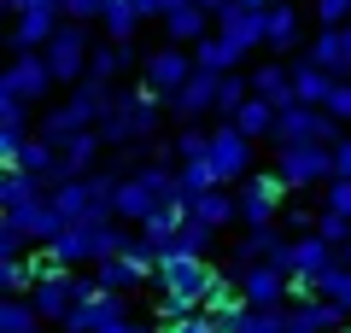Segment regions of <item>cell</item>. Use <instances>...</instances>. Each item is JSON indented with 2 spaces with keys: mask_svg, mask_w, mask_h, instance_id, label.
<instances>
[{
  "mask_svg": "<svg viewBox=\"0 0 351 333\" xmlns=\"http://www.w3.org/2000/svg\"><path fill=\"white\" fill-rule=\"evenodd\" d=\"M158 135V94L152 88H129L112 99V111L100 117V140L106 147H141Z\"/></svg>",
  "mask_w": 351,
  "mask_h": 333,
  "instance_id": "cell-1",
  "label": "cell"
},
{
  "mask_svg": "<svg viewBox=\"0 0 351 333\" xmlns=\"http://www.w3.org/2000/svg\"><path fill=\"white\" fill-rule=\"evenodd\" d=\"M176 199V170L170 164H147V170L123 175V187H117V222H147L152 210H164Z\"/></svg>",
  "mask_w": 351,
  "mask_h": 333,
  "instance_id": "cell-2",
  "label": "cell"
},
{
  "mask_svg": "<svg viewBox=\"0 0 351 333\" xmlns=\"http://www.w3.org/2000/svg\"><path fill=\"white\" fill-rule=\"evenodd\" d=\"M276 147H339L346 140V123L339 117H328L322 106H293L276 117Z\"/></svg>",
  "mask_w": 351,
  "mask_h": 333,
  "instance_id": "cell-3",
  "label": "cell"
},
{
  "mask_svg": "<svg viewBox=\"0 0 351 333\" xmlns=\"http://www.w3.org/2000/svg\"><path fill=\"white\" fill-rule=\"evenodd\" d=\"M287 193H293V187L281 182L276 170H252L246 182L234 187L240 222H246V228H276V217H281V205H287Z\"/></svg>",
  "mask_w": 351,
  "mask_h": 333,
  "instance_id": "cell-4",
  "label": "cell"
},
{
  "mask_svg": "<svg viewBox=\"0 0 351 333\" xmlns=\"http://www.w3.org/2000/svg\"><path fill=\"white\" fill-rule=\"evenodd\" d=\"M217 281H223V275H217L205 258H193V251H164V258H158V286H164V293L193 298L199 310H205V298L217 293Z\"/></svg>",
  "mask_w": 351,
  "mask_h": 333,
  "instance_id": "cell-5",
  "label": "cell"
},
{
  "mask_svg": "<svg viewBox=\"0 0 351 333\" xmlns=\"http://www.w3.org/2000/svg\"><path fill=\"white\" fill-rule=\"evenodd\" d=\"M269 6H276V0H228L223 12H217V36L246 59V53L263 47V36H269Z\"/></svg>",
  "mask_w": 351,
  "mask_h": 333,
  "instance_id": "cell-6",
  "label": "cell"
},
{
  "mask_svg": "<svg viewBox=\"0 0 351 333\" xmlns=\"http://www.w3.org/2000/svg\"><path fill=\"white\" fill-rule=\"evenodd\" d=\"M41 59H47L53 82H82V76H88V59H94L88 24H71V18H64V24H59V36H53L47 47H41Z\"/></svg>",
  "mask_w": 351,
  "mask_h": 333,
  "instance_id": "cell-7",
  "label": "cell"
},
{
  "mask_svg": "<svg viewBox=\"0 0 351 333\" xmlns=\"http://www.w3.org/2000/svg\"><path fill=\"white\" fill-rule=\"evenodd\" d=\"M276 175L287 187H316L334 182V147H276Z\"/></svg>",
  "mask_w": 351,
  "mask_h": 333,
  "instance_id": "cell-8",
  "label": "cell"
},
{
  "mask_svg": "<svg viewBox=\"0 0 351 333\" xmlns=\"http://www.w3.org/2000/svg\"><path fill=\"white\" fill-rule=\"evenodd\" d=\"M152 275H158V251H152L147 240H135V246H129L123 258H106V263H94V281H100L106 293H129V286L152 281Z\"/></svg>",
  "mask_w": 351,
  "mask_h": 333,
  "instance_id": "cell-9",
  "label": "cell"
},
{
  "mask_svg": "<svg viewBox=\"0 0 351 333\" xmlns=\"http://www.w3.org/2000/svg\"><path fill=\"white\" fill-rule=\"evenodd\" d=\"M94 286H100V281H88V275L64 269V275H47V281H41L36 293H29V304L41 310V321H64V316H71V310L82 304L88 293H94Z\"/></svg>",
  "mask_w": 351,
  "mask_h": 333,
  "instance_id": "cell-10",
  "label": "cell"
},
{
  "mask_svg": "<svg viewBox=\"0 0 351 333\" xmlns=\"http://www.w3.org/2000/svg\"><path fill=\"white\" fill-rule=\"evenodd\" d=\"M234 281H240V293H246V304H258V310L293 298V275L281 269V263H234Z\"/></svg>",
  "mask_w": 351,
  "mask_h": 333,
  "instance_id": "cell-11",
  "label": "cell"
},
{
  "mask_svg": "<svg viewBox=\"0 0 351 333\" xmlns=\"http://www.w3.org/2000/svg\"><path fill=\"white\" fill-rule=\"evenodd\" d=\"M193 71H199V64H193L188 47H158V53H147V59H141V76H147V88H152L158 99L182 94V82H188Z\"/></svg>",
  "mask_w": 351,
  "mask_h": 333,
  "instance_id": "cell-12",
  "label": "cell"
},
{
  "mask_svg": "<svg viewBox=\"0 0 351 333\" xmlns=\"http://www.w3.org/2000/svg\"><path fill=\"white\" fill-rule=\"evenodd\" d=\"M117 321H129L123 293H106V286H94V293H88L82 304L64 316V333H106V328H117Z\"/></svg>",
  "mask_w": 351,
  "mask_h": 333,
  "instance_id": "cell-13",
  "label": "cell"
},
{
  "mask_svg": "<svg viewBox=\"0 0 351 333\" xmlns=\"http://www.w3.org/2000/svg\"><path fill=\"white\" fill-rule=\"evenodd\" d=\"M211 170H217V182H246L252 175V140L240 135L234 123H217L211 129Z\"/></svg>",
  "mask_w": 351,
  "mask_h": 333,
  "instance_id": "cell-14",
  "label": "cell"
},
{
  "mask_svg": "<svg viewBox=\"0 0 351 333\" xmlns=\"http://www.w3.org/2000/svg\"><path fill=\"white\" fill-rule=\"evenodd\" d=\"M47 88H53V71H47V59L41 53H12V64L0 71V94H12V99H47Z\"/></svg>",
  "mask_w": 351,
  "mask_h": 333,
  "instance_id": "cell-15",
  "label": "cell"
},
{
  "mask_svg": "<svg viewBox=\"0 0 351 333\" xmlns=\"http://www.w3.org/2000/svg\"><path fill=\"white\" fill-rule=\"evenodd\" d=\"M339 263H346V258H339V246H328L316 228H311V234H299V240L287 246V275H304V281H322V275L339 269Z\"/></svg>",
  "mask_w": 351,
  "mask_h": 333,
  "instance_id": "cell-16",
  "label": "cell"
},
{
  "mask_svg": "<svg viewBox=\"0 0 351 333\" xmlns=\"http://www.w3.org/2000/svg\"><path fill=\"white\" fill-rule=\"evenodd\" d=\"M59 24H64L59 6H36V12H18V24H12V53H41L53 36H59Z\"/></svg>",
  "mask_w": 351,
  "mask_h": 333,
  "instance_id": "cell-17",
  "label": "cell"
},
{
  "mask_svg": "<svg viewBox=\"0 0 351 333\" xmlns=\"http://www.w3.org/2000/svg\"><path fill=\"white\" fill-rule=\"evenodd\" d=\"M217 88H223L217 71H193L182 82V94H170V111L176 117H205V111H217Z\"/></svg>",
  "mask_w": 351,
  "mask_h": 333,
  "instance_id": "cell-18",
  "label": "cell"
},
{
  "mask_svg": "<svg viewBox=\"0 0 351 333\" xmlns=\"http://www.w3.org/2000/svg\"><path fill=\"white\" fill-rule=\"evenodd\" d=\"M182 228H188V205H182V199H170V205L164 210H152L147 222H141V240H147L152 251H176V240H182Z\"/></svg>",
  "mask_w": 351,
  "mask_h": 333,
  "instance_id": "cell-19",
  "label": "cell"
},
{
  "mask_svg": "<svg viewBox=\"0 0 351 333\" xmlns=\"http://www.w3.org/2000/svg\"><path fill=\"white\" fill-rule=\"evenodd\" d=\"M164 36H170V47H199L205 36H217V12H205L199 0H193V6L164 18Z\"/></svg>",
  "mask_w": 351,
  "mask_h": 333,
  "instance_id": "cell-20",
  "label": "cell"
},
{
  "mask_svg": "<svg viewBox=\"0 0 351 333\" xmlns=\"http://www.w3.org/2000/svg\"><path fill=\"white\" fill-rule=\"evenodd\" d=\"M6 217H12L29 240H41V246H53V240L71 228V222L59 217V205H53V193H47V199H36V205H24V210H6Z\"/></svg>",
  "mask_w": 351,
  "mask_h": 333,
  "instance_id": "cell-21",
  "label": "cell"
},
{
  "mask_svg": "<svg viewBox=\"0 0 351 333\" xmlns=\"http://www.w3.org/2000/svg\"><path fill=\"white\" fill-rule=\"evenodd\" d=\"M252 94L258 99H269V106L276 111H293L299 106V88H293V64H258V71H252Z\"/></svg>",
  "mask_w": 351,
  "mask_h": 333,
  "instance_id": "cell-22",
  "label": "cell"
},
{
  "mask_svg": "<svg viewBox=\"0 0 351 333\" xmlns=\"http://www.w3.org/2000/svg\"><path fill=\"white\" fill-rule=\"evenodd\" d=\"M339 82H346V76L322 71L316 59H299V64H293V88H299V106H328Z\"/></svg>",
  "mask_w": 351,
  "mask_h": 333,
  "instance_id": "cell-23",
  "label": "cell"
},
{
  "mask_svg": "<svg viewBox=\"0 0 351 333\" xmlns=\"http://www.w3.org/2000/svg\"><path fill=\"white\" fill-rule=\"evenodd\" d=\"M188 217L205 222V228H228V222H240V199L228 187H205L199 199H188Z\"/></svg>",
  "mask_w": 351,
  "mask_h": 333,
  "instance_id": "cell-24",
  "label": "cell"
},
{
  "mask_svg": "<svg viewBox=\"0 0 351 333\" xmlns=\"http://www.w3.org/2000/svg\"><path fill=\"white\" fill-rule=\"evenodd\" d=\"M88 129H94V123H88V117H82V106H76V99H64V106H53L47 111V117H41V140H53V147H71V140L76 135H88Z\"/></svg>",
  "mask_w": 351,
  "mask_h": 333,
  "instance_id": "cell-25",
  "label": "cell"
},
{
  "mask_svg": "<svg viewBox=\"0 0 351 333\" xmlns=\"http://www.w3.org/2000/svg\"><path fill=\"white\" fill-rule=\"evenodd\" d=\"M47 251L64 263V269H76V263H100V251H94V228H88V222H71Z\"/></svg>",
  "mask_w": 351,
  "mask_h": 333,
  "instance_id": "cell-26",
  "label": "cell"
},
{
  "mask_svg": "<svg viewBox=\"0 0 351 333\" xmlns=\"http://www.w3.org/2000/svg\"><path fill=\"white\" fill-rule=\"evenodd\" d=\"M53 187L41 182V175H29V170H6V182H0V210H24V205H36V199H47Z\"/></svg>",
  "mask_w": 351,
  "mask_h": 333,
  "instance_id": "cell-27",
  "label": "cell"
},
{
  "mask_svg": "<svg viewBox=\"0 0 351 333\" xmlns=\"http://www.w3.org/2000/svg\"><path fill=\"white\" fill-rule=\"evenodd\" d=\"M100 29H106V41L129 47V41H135V29H141V6H135V0H106V18H100Z\"/></svg>",
  "mask_w": 351,
  "mask_h": 333,
  "instance_id": "cell-28",
  "label": "cell"
},
{
  "mask_svg": "<svg viewBox=\"0 0 351 333\" xmlns=\"http://www.w3.org/2000/svg\"><path fill=\"white\" fill-rule=\"evenodd\" d=\"M304 59H316L322 71H334V76H351V53H346V29H322V36L311 41V53Z\"/></svg>",
  "mask_w": 351,
  "mask_h": 333,
  "instance_id": "cell-29",
  "label": "cell"
},
{
  "mask_svg": "<svg viewBox=\"0 0 351 333\" xmlns=\"http://www.w3.org/2000/svg\"><path fill=\"white\" fill-rule=\"evenodd\" d=\"M276 117H281V111L269 106V99H258V94H252L246 106L234 111V129H240L246 140H263V135H276Z\"/></svg>",
  "mask_w": 351,
  "mask_h": 333,
  "instance_id": "cell-30",
  "label": "cell"
},
{
  "mask_svg": "<svg viewBox=\"0 0 351 333\" xmlns=\"http://www.w3.org/2000/svg\"><path fill=\"white\" fill-rule=\"evenodd\" d=\"M263 47H269V53H293V47H299V12H293L287 0L269 6V36H263Z\"/></svg>",
  "mask_w": 351,
  "mask_h": 333,
  "instance_id": "cell-31",
  "label": "cell"
},
{
  "mask_svg": "<svg viewBox=\"0 0 351 333\" xmlns=\"http://www.w3.org/2000/svg\"><path fill=\"white\" fill-rule=\"evenodd\" d=\"M36 286H41V275L29 258H0V293L6 298H29Z\"/></svg>",
  "mask_w": 351,
  "mask_h": 333,
  "instance_id": "cell-32",
  "label": "cell"
},
{
  "mask_svg": "<svg viewBox=\"0 0 351 333\" xmlns=\"http://www.w3.org/2000/svg\"><path fill=\"white\" fill-rule=\"evenodd\" d=\"M193 64H199V71H217V76H234V64H240V53L228 47L223 36H205L199 47H193Z\"/></svg>",
  "mask_w": 351,
  "mask_h": 333,
  "instance_id": "cell-33",
  "label": "cell"
},
{
  "mask_svg": "<svg viewBox=\"0 0 351 333\" xmlns=\"http://www.w3.org/2000/svg\"><path fill=\"white\" fill-rule=\"evenodd\" d=\"M100 129H88V135H76L71 147H64V182H76V175H88V164L100 158Z\"/></svg>",
  "mask_w": 351,
  "mask_h": 333,
  "instance_id": "cell-34",
  "label": "cell"
},
{
  "mask_svg": "<svg viewBox=\"0 0 351 333\" xmlns=\"http://www.w3.org/2000/svg\"><path fill=\"white\" fill-rule=\"evenodd\" d=\"M205 187H223V182H217V170H211V158L182 164V170H176V199H182V205H188V199H199Z\"/></svg>",
  "mask_w": 351,
  "mask_h": 333,
  "instance_id": "cell-35",
  "label": "cell"
},
{
  "mask_svg": "<svg viewBox=\"0 0 351 333\" xmlns=\"http://www.w3.org/2000/svg\"><path fill=\"white\" fill-rule=\"evenodd\" d=\"M0 333H41V310L29 298H0Z\"/></svg>",
  "mask_w": 351,
  "mask_h": 333,
  "instance_id": "cell-36",
  "label": "cell"
},
{
  "mask_svg": "<svg viewBox=\"0 0 351 333\" xmlns=\"http://www.w3.org/2000/svg\"><path fill=\"white\" fill-rule=\"evenodd\" d=\"M287 316H293V304H269V310L252 304L246 316H240V328H234V333H287Z\"/></svg>",
  "mask_w": 351,
  "mask_h": 333,
  "instance_id": "cell-37",
  "label": "cell"
},
{
  "mask_svg": "<svg viewBox=\"0 0 351 333\" xmlns=\"http://www.w3.org/2000/svg\"><path fill=\"white\" fill-rule=\"evenodd\" d=\"M129 59H135L129 47L106 41V47H94V59H88V76H100V82H112V76H123V71H129Z\"/></svg>",
  "mask_w": 351,
  "mask_h": 333,
  "instance_id": "cell-38",
  "label": "cell"
},
{
  "mask_svg": "<svg viewBox=\"0 0 351 333\" xmlns=\"http://www.w3.org/2000/svg\"><path fill=\"white\" fill-rule=\"evenodd\" d=\"M246 99H252V76H223V88H217V111H223V117H228V123H234V111L240 106H246Z\"/></svg>",
  "mask_w": 351,
  "mask_h": 333,
  "instance_id": "cell-39",
  "label": "cell"
},
{
  "mask_svg": "<svg viewBox=\"0 0 351 333\" xmlns=\"http://www.w3.org/2000/svg\"><path fill=\"white\" fill-rule=\"evenodd\" d=\"M316 293H322L328 304H339V310L351 316V269H346V263H339V269H328L322 281H316Z\"/></svg>",
  "mask_w": 351,
  "mask_h": 333,
  "instance_id": "cell-40",
  "label": "cell"
},
{
  "mask_svg": "<svg viewBox=\"0 0 351 333\" xmlns=\"http://www.w3.org/2000/svg\"><path fill=\"white\" fill-rule=\"evenodd\" d=\"M176 158H182V164L211 158V129H182V135H176Z\"/></svg>",
  "mask_w": 351,
  "mask_h": 333,
  "instance_id": "cell-41",
  "label": "cell"
},
{
  "mask_svg": "<svg viewBox=\"0 0 351 333\" xmlns=\"http://www.w3.org/2000/svg\"><path fill=\"white\" fill-rule=\"evenodd\" d=\"M152 316H158V328H176V321H188V316H199V304H193V298H182V293H164V298H158V310H152Z\"/></svg>",
  "mask_w": 351,
  "mask_h": 333,
  "instance_id": "cell-42",
  "label": "cell"
},
{
  "mask_svg": "<svg viewBox=\"0 0 351 333\" xmlns=\"http://www.w3.org/2000/svg\"><path fill=\"white\" fill-rule=\"evenodd\" d=\"M316 234H322L328 246L346 251V246H351V217H339V210H322V217H316Z\"/></svg>",
  "mask_w": 351,
  "mask_h": 333,
  "instance_id": "cell-43",
  "label": "cell"
},
{
  "mask_svg": "<svg viewBox=\"0 0 351 333\" xmlns=\"http://www.w3.org/2000/svg\"><path fill=\"white\" fill-rule=\"evenodd\" d=\"M211 234H217V228H205V222H193V217H188V228H182L176 251H193V258H205V251H211Z\"/></svg>",
  "mask_w": 351,
  "mask_h": 333,
  "instance_id": "cell-44",
  "label": "cell"
},
{
  "mask_svg": "<svg viewBox=\"0 0 351 333\" xmlns=\"http://www.w3.org/2000/svg\"><path fill=\"white\" fill-rule=\"evenodd\" d=\"M59 12L71 18V24H100V18H106V0H64Z\"/></svg>",
  "mask_w": 351,
  "mask_h": 333,
  "instance_id": "cell-45",
  "label": "cell"
},
{
  "mask_svg": "<svg viewBox=\"0 0 351 333\" xmlns=\"http://www.w3.org/2000/svg\"><path fill=\"white\" fill-rule=\"evenodd\" d=\"M24 228H18V222L12 217H0V258H24Z\"/></svg>",
  "mask_w": 351,
  "mask_h": 333,
  "instance_id": "cell-46",
  "label": "cell"
},
{
  "mask_svg": "<svg viewBox=\"0 0 351 333\" xmlns=\"http://www.w3.org/2000/svg\"><path fill=\"white\" fill-rule=\"evenodd\" d=\"M322 210H339V217H351V182H346V175H334V182H328Z\"/></svg>",
  "mask_w": 351,
  "mask_h": 333,
  "instance_id": "cell-47",
  "label": "cell"
},
{
  "mask_svg": "<svg viewBox=\"0 0 351 333\" xmlns=\"http://www.w3.org/2000/svg\"><path fill=\"white\" fill-rule=\"evenodd\" d=\"M322 111H328V117H339V123H351V76H346V82L334 88V99H328Z\"/></svg>",
  "mask_w": 351,
  "mask_h": 333,
  "instance_id": "cell-48",
  "label": "cell"
},
{
  "mask_svg": "<svg viewBox=\"0 0 351 333\" xmlns=\"http://www.w3.org/2000/svg\"><path fill=\"white\" fill-rule=\"evenodd\" d=\"M164 333H217V321H211V316H205V310H199V316L176 321V328H164Z\"/></svg>",
  "mask_w": 351,
  "mask_h": 333,
  "instance_id": "cell-49",
  "label": "cell"
},
{
  "mask_svg": "<svg viewBox=\"0 0 351 333\" xmlns=\"http://www.w3.org/2000/svg\"><path fill=\"white\" fill-rule=\"evenodd\" d=\"M106 333H164V328H152V321H135V316H129V321H117V328H106Z\"/></svg>",
  "mask_w": 351,
  "mask_h": 333,
  "instance_id": "cell-50",
  "label": "cell"
},
{
  "mask_svg": "<svg viewBox=\"0 0 351 333\" xmlns=\"http://www.w3.org/2000/svg\"><path fill=\"white\" fill-rule=\"evenodd\" d=\"M0 6H6V12L18 18V12H36V6H53V0H0Z\"/></svg>",
  "mask_w": 351,
  "mask_h": 333,
  "instance_id": "cell-51",
  "label": "cell"
},
{
  "mask_svg": "<svg viewBox=\"0 0 351 333\" xmlns=\"http://www.w3.org/2000/svg\"><path fill=\"white\" fill-rule=\"evenodd\" d=\"M158 6H164V18H170V12H182V6H193V0H158Z\"/></svg>",
  "mask_w": 351,
  "mask_h": 333,
  "instance_id": "cell-52",
  "label": "cell"
},
{
  "mask_svg": "<svg viewBox=\"0 0 351 333\" xmlns=\"http://www.w3.org/2000/svg\"><path fill=\"white\" fill-rule=\"evenodd\" d=\"M199 6H205V12H223V6H228V0H199Z\"/></svg>",
  "mask_w": 351,
  "mask_h": 333,
  "instance_id": "cell-53",
  "label": "cell"
},
{
  "mask_svg": "<svg viewBox=\"0 0 351 333\" xmlns=\"http://www.w3.org/2000/svg\"><path fill=\"white\" fill-rule=\"evenodd\" d=\"M339 29H346V53H351V24H339Z\"/></svg>",
  "mask_w": 351,
  "mask_h": 333,
  "instance_id": "cell-54",
  "label": "cell"
},
{
  "mask_svg": "<svg viewBox=\"0 0 351 333\" xmlns=\"http://www.w3.org/2000/svg\"><path fill=\"white\" fill-rule=\"evenodd\" d=\"M339 258H346V269H351V246H346V251H339Z\"/></svg>",
  "mask_w": 351,
  "mask_h": 333,
  "instance_id": "cell-55",
  "label": "cell"
},
{
  "mask_svg": "<svg viewBox=\"0 0 351 333\" xmlns=\"http://www.w3.org/2000/svg\"><path fill=\"white\" fill-rule=\"evenodd\" d=\"M339 333H351V321H346V328H339Z\"/></svg>",
  "mask_w": 351,
  "mask_h": 333,
  "instance_id": "cell-56",
  "label": "cell"
},
{
  "mask_svg": "<svg viewBox=\"0 0 351 333\" xmlns=\"http://www.w3.org/2000/svg\"><path fill=\"white\" fill-rule=\"evenodd\" d=\"M53 6H64V0H53Z\"/></svg>",
  "mask_w": 351,
  "mask_h": 333,
  "instance_id": "cell-57",
  "label": "cell"
}]
</instances>
